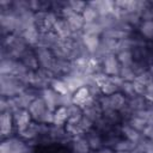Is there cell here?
Instances as JSON below:
<instances>
[{
	"mask_svg": "<svg viewBox=\"0 0 153 153\" xmlns=\"http://www.w3.org/2000/svg\"><path fill=\"white\" fill-rule=\"evenodd\" d=\"M29 86L16 75H1L0 76V92L2 97L13 98L19 96Z\"/></svg>",
	"mask_w": 153,
	"mask_h": 153,
	"instance_id": "6da1fadb",
	"label": "cell"
},
{
	"mask_svg": "<svg viewBox=\"0 0 153 153\" xmlns=\"http://www.w3.org/2000/svg\"><path fill=\"white\" fill-rule=\"evenodd\" d=\"M0 153H32V147L20 136L13 135L2 140Z\"/></svg>",
	"mask_w": 153,
	"mask_h": 153,
	"instance_id": "7a4b0ae2",
	"label": "cell"
},
{
	"mask_svg": "<svg viewBox=\"0 0 153 153\" xmlns=\"http://www.w3.org/2000/svg\"><path fill=\"white\" fill-rule=\"evenodd\" d=\"M33 49H35V54H36L39 68L49 71L51 73V69H53L55 61H56V57L54 56L53 51L50 49L42 48V47H35Z\"/></svg>",
	"mask_w": 153,
	"mask_h": 153,
	"instance_id": "3957f363",
	"label": "cell"
},
{
	"mask_svg": "<svg viewBox=\"0 0 153 153\" xmlns=\"http://www.w3.org/2000/svg\"><path fill=\"white\" fill-rule=\"evenodd\" d=\"M102 72L109 76H118L121 71V63L117 60L116 54H108L100 61Z\"/></svg>",
	"mask_w": 153,
	"mask_h": 153,
	"instance_id": "277c9868",
	"label": "cell"
},
{
	"mask_svg": "<svg viewBox=\"0 0 153 153\" xmlns=\"http://www.w3.org/2000/svg\"><path fill=\"white\" fill-rule=\"evenodd\" d=\"M27 111H29V114L31 115L32 121L38 122V123H42V122H43V118H44V116L47 115V112L49 111V109H48V106L45 105V103H44V100L42 99V97L39 96V97H37V98L30 104V106L27 108ZM51 111H53V110H51Z\"/></svg>",
	"mask_w": 153,
	"mask_h": 153,
	"instance_id": "5b68a950",
	"label": "cell"
},
{
	"mask_svg": "<svg viewBox=\"0 0 153 153\" xmlns=\"http://www.w3.org/2000/svg\"><path fill=\"white\" fill-rule=\"evenodd\" d=\"M0 131H1L2 140L11 137L13 135H17L12 112H10V111L1 112V115H0Z\"/></svg>",
	"mask_w": 153,
	"mask_h": 153,
	"instance_id": "8992f818",
	"label": "cell"
},
{
	"mask_svg": "<svg viewBox=\"0 0 153 153\" xmlns=\"http://www.w3.org/2000/svg\"><path fill=\"white\" fill-rule=\"evenodd\" d=\"M13 121H14L16 133L18 135L30 126V123L32 122V118L26 109H19L16 112H13Z\"/></svg>",
	"mask_w": 153,
	"mask_h": 153,
	"instance_id": "52a82bcc",
	"label": "cell"
},
{
	"mask_svg": "<svg viewBox=\"0 0 153 153\" xmlns=\"http://www.w3.org/2000/svg\"><path fill=\"white\" fill-rule=\"evenodd\" d=\"M39 96L42 97V99L44 100V103H45V105L48 106L49 110L54 111L56 108L61 106V94L55 92L50 86L42 90Z\"/></svg>",
	"mask_w": 153,
	"mask_h": 153,
	"instance_id": "ba28073f",
	"label": "cell"
},
{
	"mask_svg": "<svg viewBox=\"0 0 153 153\" xmlns=\"http://www.w3.org/2000/svg\"><path fill=\"white\" fill-rule=\"evenodd\" d=\"M82 110H84V116L87 117L88 120H91L93 123H97L103 117V110L100 109L96 98H93L90 103H87L82 108Z\"/></svg>",
	"mask_w": 153,
	"mask_h": 153,
	"instance_id": "9c48e42d",
	"label": "cell"
},
{
	"mask_svg": "<svg viewBox=\"0 0 153 153\" xmlns=\"http://www.w3.org/2000/svg\"><path fill=\"white\" fill-rule=\"evenodd\" d=\"M85 137H86V140L90 145L91 151L96 152V151H99L100 148L104 147V135L99 130H97L96 128L87 131L85 134Z\"/></svg>",
	"mask_w": 153,
	"mask_h": 153,
	"instance_id": "30bf717a",
	"label": "cell"
},
{
	"mask_svg": "<svg viewBox=\"0 0 153 153\" xmlns=\"http://www.w3.org/2000/svg\"><path fill=\"white\" fill-rule=\"evenodd\" d=\"M72 99H73L74 104L84 108L87 103H90L93 99V97H92V93H91L90 88L85 85V86L78 88L74 93H72Z\"/></svg>",
	"mask_w": 153,
	"mask_h": 153,
	"instance_id": "8fae6325",
	"label": "cell"
},
{
	"mask_svg": "<svg viewBox=\"0 0 153 153\" xmlns=\"http://www.w3.org/2000/svg\"><path fill=\"white\" fill-rule=\"evenodd\" d=\"M69 152L71 153H91L92 152L85 135L76 136V137L72 139L71 146H69Z\"/></svg>",
	"mask_w": 153,
	"mask_h": 153,
	"instance_id": "7c38bea8",
	"label": "cell"
},
{
	"mask_svg": "<svg viewBox=\"0 0 153 153\" xmlns=\"http://www.w3.org/2000/svg\"><path fill=\"white\" fill-rule=\"evenodd\" d=\"M81 43L85 47V49L93 55L100 45V36L97 35H90V33H84L82 32V37H81Z\"/></svg>",
	"mask_w": 153,
	"mask_h": 153,
	"instance_id": "4fadbf2b",
	"label": "cell"
},
{
	"mask_svg": "<svg viewBox=\"0 0 153 153\" xmlns=\"http://www.w3.org/2000/svg\"><path fill=\"white\" fill-rule=\"evenodd\" d=\"M22 38L25 41V43L31 47V48H35L38 45V41H39V36H41V32L38 31V29L36 26H31V27H27L25 29L22 33H20Z\"/></svg>",
	"mask_w": 153,
	"mask_h": 153,
	"instance_id": "5bb4252c",
	"label": "cell"
},
{
	"mask_svg": "<svg viewBox=\"0 0 153 153\" xmlns=\"http://www.w3.org/2000/svg\"><path fill=\"white\" fill-rule=\"evenodd\" d=\"M120 131H121V136L133 141L135 143H137L141 139H142V134L140 131H137L136 129H134L133 127H130L127 122H122V124L120 126Z\"/></svg>",
	"mask_w": 153,
	"mask_h": 153,
	"instance_id": "9a60e30c",
	"label": "cell"
},
{
	"mask_svg": "<svg viewBox=\"0 0 153 153\" xmlns=\"http://www.w3.org/2000/svg\"><path fill=\"white\" fill-rule=\"evenodd\" d=\"M29 71H37L39 69V65H38V61H37V57H36V54H35V49L33 48H29L25 54L22 56V59L19 60Z\"/></svg>",
	"mask_w": 153,
	"mask_h": 153,
	"instance_id": "2e32d148",
	"label": "cell"
},
{
	"mask_svg": "<svg viewBox=\"0 0 153 153\" xmlns=\"http://www.w3.org/2000/svg\"><path fill=\"white\" fill-rule=\"evenodd\" d=\"M136 32L146 42H153V20H141L136 27Z\"/></svg>",
	"mask_w": 153,
	"mask_h": 153,
	"instance_id": "e0dca14e",
	"label": "cell"
},
{
	"mask_svg": "<svg viewBox=\"0 0 153 153\" xmlns=\"http://www.w3.org/2000/svg\"><path fill=\"white\" fill-rule=\"evenodd\" d=\"M109 102H110V108L111 110H115V111H121L126 108L127 103H128V98L121 93V92H116L111 96H109Z\"/></svg>",
	"mask_w": 153,
	"mask_h": 153,
	"instance_id": "ac0fdd59",
	"label": "cell"
},
{
	"mask_svg": "<svg viewBox=\"0 0 153 153\" xmlns=\"http://www.w3.org/2000/svg\"><path fill=\"white\" fill-rule=\"evenodd\" d=\"M68 25L71 26L73 33L74 32H81L85 26V20L82 19V16L79 13H73L68 18H66Z\"/></svg>",
	"mask_w": 153,
	"mask_h": 153,
	"instance_id": "d6986e66",
	"label": "cell"
},
{
	"mask_svg": "<svg viewBox=\"0 0 153 153\" xmlns=\"http://www.w3.org/2000/svg\"><path fill=\"white\" fill-rule=\"evenodd\" d=\"M68 122V110L67 106H59L54 110V124L59 127H65Z\"/></svg>",
	"mask_w": 153,
	"mask_h": 153,
	"instance_id": "ffe728a7",
	"label": "cell"
},
{
	"mask_svg": "<svg viewBox=\"0 0 153 153\" xmlns=\"http://www.w3.org/2000/svg\"><path fill=\"white\" fill-rule=\"evenodd\" d=\"M136 146H137V143H135V142H133V141H129V140H127V139H124V137H121V139L116 142V145L112 147V149H114L116 153H121V152H131V151H134V149L136 148Z\"/></svg>",
	"mask_w": 153,
	"mask_h": 153,
	"instance_id": "44dd1931",
	"label": "cell"
},
{
	"mask_svg": "<svg viewBox=\"0 0 153 153\" xmlns=\"http://www.w3.org/2000/svg\"><path fill=\"white\" fill-rule=\"evenodd\" d=\"M68 110V122H79L84 116V110L81 106L72 103L67 106Z\"/></svg>",
	"mask_w": 153,
	"mask_h": 153,
	"instance_id": "7402d4cb",
	"label": "cell"
},
{
	"mask_svg": "<svg viewBox=\"0 0 153 153\" xmlns=\"http://www.w3.org/2000/svg\"><path fill=\"white\" fill-rule=\"evenodd\" d=\"M81 16H82V19L85 20V24L96 23V22H98V18H99L98 11L94 7H92L91 5H88V2H87V6L85 7V10L82 11Z\"/></svg>",
	"mask_w": 153,
	"mask_h": 153,
	"instance_id": "603a6c76",
	"label": "cell"
},
{
	"mask_svg": "<svg viewBox=\"0 0 153 153\" xmlns=\"http://www.w3.org/2000/svg\"><path fill=\"white\" fill-rule=\"evenodd\" d=\"M103 120H105L108 123L112 124V126H121L123 122V118L121 116V114L118 111L115 110H106L103 112Z\"/></svg>",
	"mask_w": 153,
	"mask_h": 153,
	"instance_id": "cb8c5ba5",
	"label": "cell"
},
{
	"mask_svg": "<svg viewBox=\"0 0 153 153\" xmlns=\"http://www.w3.org/2000/svg\"><path fill=\"white\" fill-rule=\"evenodd\" d=\"M50 87L55 92H57L59 94H72L68 90V86H67L66 81L62 78H54L51 84H50Z\"/></svg>",
	"mask_w": 153,
	"mask_h": 153,
	"instance_id": "d4e9b609",
	"label": "cell"
},
{
	"mask_svg": "<svg viewBox=\"0 0 153 153\" xmlns=\"http://www.w3.org/2000/svg\"><path fill=\"white\" fill-rule=\"evenodd\" d=\"M117 60L121 66H131L134 63V57L131 50H120L116 53Z\"/></svg>",
	"mask_w": 153,
	"mask_h": 153,
	"instance_id": "484cf974",
	"label": "cell"
},
{
	"mask_svg": "<svg viewBox=\"0 0 153 153\" xmlns=\"http://www.w3.org/2000/svg\"><path fill=\"white\" fill-rule=\"evenodd\" d=\"M118 76L123 81H130V82L136 79V74H135L131 66H121V71H120Z\"/></svg>",
	"mask_w": 153,
	"mask_h": 153,
	"instance_id": "4316f807",
	"label": "cell"
},
{
	"mask_svg": "<svg viewBox=\"0 0 153 153\" xmlns=\"http://www.w3.org/2000/svg\"><path fill=\"white\" fill-rule=\"evenodd\" d=\"M68 5L74 13L81 14L82 11L85 10V7L87 6V2L86 1H68Z\"/></svg>",
	"mask_w": 153,
	"mask_h": 153,
	"instance_id": "83f0119b",
	"label": "cell"
},
{
	"mask_svg": "<svg viewBox=\"0 0 153 153\" xmlns=\"http://www.w3.org/2000/svg\"><path fill=\"white\" fill-rule=\"evenodd\" d=\"M141 134H142V137H145L146 140L153 142V123H148L143 128V130L141 131Z\"/></svg>",
	"mask_w": 153,
	"mask_h": 153,
	"instance_id": "f1b7e54d",
	"label": "cell"
},
{
	"mask_svg": "<svg viewBox=\"0 0 153 153\" xmlns=\"http://www.w3.org/2000/svg\"><path fill=\"white\" fill-rule=\"evenodd\" d=\"M142 96L145 97V99H146L148 103L153 104V81L146 86L145 92H143V94H142Z\"/></svg>",
	"mask_w": 153,
	"mask_h": 153,
	"instance_id": "f546056e",
	"label": "cell"
},
{
	"mask_svg": "<svg viewBox=\"0 0 153 153\" xmlns=\"http://www.w3.org/2000/svg\"><path fill=\"white\" fill-rule=\"evenodd\" d=\"M148 71H149V73H151V74H152V78H153V65H152V66H149V67H148Z\"/></svg>",
	"mask_w": 153,
	"mask_h": 153,
	"instance_id": "4dcf8cb0",
	"label": "cell"
},
{
	"mask_svg": "<svg viewBox=\"0 0 153 153\" xmlns=\"http://www.w3.org/2000/svg\"><path fill=\"white\" fill-rule=\"evenodd\" d=\"M91 153H96V152H93V151H92V152H91Z\"/></svg>",
	"mask_w": 153,
	"mask_h": 153,
	"instance_id": "1f68e13d",
	"label": "cell"
}]
</instances>
